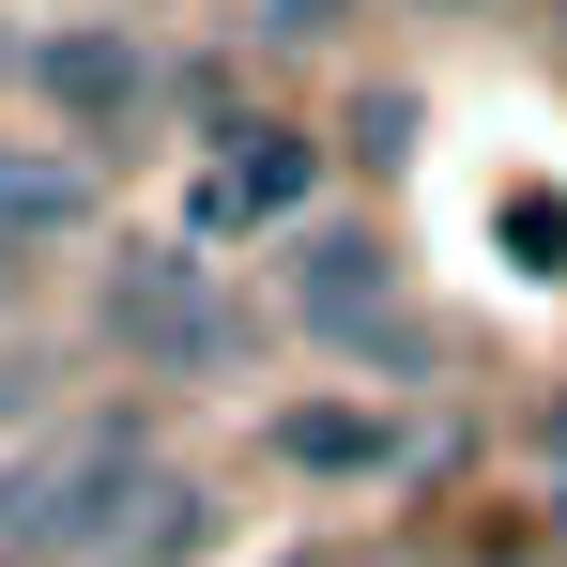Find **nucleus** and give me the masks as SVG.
<instances>
[{
	"instance_id": "nucleus-6",
	"label": "nucleus",
	"mask_w": 567,
	"mask_h": 567,
	"mask_svg": "<svg viewBox=\"0 0 567 567\" xmlns=\"http://www.w3.org/2000/svg\"><path fill=\"white\" fill-rule=\"evenodd\" d=\"M291 199H307V138H291V123H230L215 215H291Z\"/></svg>"
},
{
	"instance_id": "nucleus-5",
	"label": "nucleus",
	"mask_w": 567,
	"mask_h": 567,
	"mask_svg": "<svg viewBox=\"0 0 567 567\" xmlns=\"http://www.w3.org/2000/svg\"><path fill=\"white\" fill-rule=\"evenodd\" d=\"M0 230H16V246L93 230V169H78V154H16V138H0Z\"/></svg>"
},
{
	"instance_id": "nucleus-2",
	"label": "nucleus",
	"mask_w": 567,
	"mask_h": 567,
	"mask_svg": "<svg viewBox=\"0 0 567 567\" xmlns=\"http://www.w3.org/2000/svg\"><path fill=\"white\" fill-rule=\"evenodd\" d=\"M107 338H123L138 369H230V353H246V322H230V307L199 291V261H169V246L107 277Z\"/></svg>"
},
{
	"instance_id": "nucleus-10",
	"label": "nucleus",
	"mask_w": 567,
	"mask_h": 567,
	"mask_svg": "<svg viewBox=\"0 0 567 567\" xmlns=\"http://www.w3.org/2000/svg\"><path fill=\"white\" fill-rule=\"evenodd\" d=\"M506 230L537 246V277H567V199H537V185H522V199H506Z\"/></svg>"
},
{
	"instance_id": "nucleus-7",
	"label": "nucleus",
	"mask_w": 567,
	"mask_h": 567,
	"mask_svg": "<svg viewBox=\"0 0 567 567\" xmlns=\"http://www.w3.org/2000/svg\"><path fill=\"white\" fill-rule=\"evenodd\" d=\"M277 461H307V475H383L399 445H383V414H322V399H307V414H277Z\"/></svg>"
},
{
	"instance_id": "nucleus-9",
	"label": "nucleus",
	"mask_w": 567,
	"mask_h": 567,
	"mask_svg": "<svg viewBox=\"0 0 567 567\" xmlns=\"http://www.w3.org/2000/svg\"><path fill=\"white\" fill-rule=\"evenodd\" d=\"M353 154L399 169V154H414V93H369V107H353Z\"/></svg>"
},
{
	"instance_id": "nucleus-3",
	"label": "nucleus",
	"mask_w": 567,
	"mask_h": 567,
	"mask_svg": "<svg viewBox=\"0 0 567 567\" xmlns=\"http://www.w3.org/2000/svg\"><path fill=\"white\" fill-rule=\"evenodd\" d=\"M291 307H307L353 369H383V353L414 369V338L383 322V246H369V230H307V246H291Z\"/></svg>"
},
{
	"instance_id": "nucleus-8",
	"label": "nucleus",
	"mask_w": 567,
	"mask_h": 567,
	"mask_svg": "<svg viewBox=\"0 0 567 567\" xmlns=\"http://www.w3.org/2000/svg\"><path fill=\"white\" fill-rule=\"evenodd\" d=\"M215 537V506L199 491H154V522H138V491H123V522H107V567H185Z\"/></svg>"
},
{
	"instance_id": "nucleus-11",
	"label": "nucleus",
	"mask_w": 567,
	"mask_h": 567,
	"mask_svg": "<svg viewBox=\"0 0 567 567\" xmlns=\"http://www.w3.org/2000/svg\"><path fill=\"white\" fill-rule=\"evenodd\" d=\"M261 31H291V47H307V31H338V0H261Z\"/></svg>"
},
{
	"instance_id": "nucleus-14",
	"label": "nucleus",
	"mask_w": 567,
	"mask_h": 567,
	"mask_svg": "<svg viewBox=\"0 0 567 567\" xmlns=\"http://www.w3.org/2000/svg\"><path fill=\"white\" fill-rule=\"evenodd\" d=\"M491 567H506V553H491Z\"/></svg>"
},
{
	"instance_id": "nucleus-13",
	"label": "nucleus",
	"mask_w": 567,
	"mask_h": 567,
	"mask_svg": "<svg viewBox=\"0 0 567 567\" xmlns=\"http://www.w3.org/2000/svg\"><path fill=\"white\" fill-rule=\"evenodd\" d=\"M430 16H475V0H430Z\"/></svg>"
},
{
	"instance_id": "nucleus-12",
	"label": "nucleus",
	"mask_w": 567,
	"mask_h": 567,
	"mask_svg": "<svg viewBox=\"0 0 567 567\" xmlns=\"http://www.w3.org/2000/svg\"><path fill=\"white\" fill-rule=\"evenodd\" d=\"M537 461H553V491H567V399H553V414H537Z\"/></svg>"
},
{
	"instance_id": "nucleus-1",
	"label": "nucleus",
	"mask_w": 567,
	"mask_h": 567,
	"mask_svg": "<svg viewBox=\"0 0 567 567\" xmlns=\"http://www.w3.org/2000/svg\"><path fill=\"white\" fill-rule=\"evenodd\" d=\"M138 491V430H62L31 461H0V553H107V506Z\"/></svg>"
},
{
	"instance_id": "nucleus-4",
	"label": "nucleus",
	"mask_w": 567,
	"mask_h": 567,
	"mask_svg": "<svg viewBox=\"0 0 567 567\" xmlns=\"http://www.w3.org/2000/svg\"><path fill=\"white\" fill-rule=\"evenodd\" d=\"M16 78H31V93H47V107H78V123H123V107L154 93V62H138L123 31H47V47H31Z\"/></svg>"
}]
</instances>
